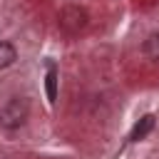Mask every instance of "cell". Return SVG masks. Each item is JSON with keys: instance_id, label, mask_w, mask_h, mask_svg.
Segmentation results:
<instances>
[{"instance_id": "obj_3", "label": "cell", "mask_w": 159, "mask_h": 159, "mask_svg": "<svg viewBox=\"0 0 159 159\" xmlns=\"http://www.w3.org/2000/svg\"><path fill=\"white\" fill-rule=\"evenodd\" d=\"M15 60H17V50H15L7 40H0V70L10 67Z\"/></svg>"}, {"instance_id": "obj_4", "label": "cell", "mask_w": 159, "mask_h": 159, "mask_svg": "<svg viewBox=\"0 0 159 159\" xmlns=\"http://www.w3.org/2000/svg\"><path fill=\"white\" fill-rule=\"evenodd\" d=\"M45 87H47V99L55 102L57 99V67L50 62L47 65V77H45Z\"/></svg>"}, {"instance_id": "obj_1", "label": "cell", "mask_w": 159, "mask_h": 159, "mask_svg": "<svg viewBox=\"0 0 159 159\" xmlns=\"http://www.w3.org/2000/svg\"><path fill=\"white\" fill-rule=\"evenodd\" d=\"M30 114V104L25 97H10L7 102L0 104V127L5 129H17L27 122Z\"/></svg>"}, {"instance_id": "obj_2", "label": "cell", "mask_w": 159, "mask_h": 159, "mask_svg": "<svg viewBox=\"0 0 159 159\" xmlns=\"http://www.w3.org/2000/svg\"><path fill=\"white\" fill-rule=\"evenodd\" d=\"M152 129H154V114H144V117L137 122V127L132 129V137H129V139H132V142H139V139H144Z\"/></svg>"}, {"instance_id": "obj_5", "label": "cell", "mask_w": 159, "mask_h": 159, "mask_svg": "<svg viewBox=\"0 0 159 159\" xmlns=\"http://www.w3.org/2000/svg\"><path fill=\"white\" fill-rule=\"evenodd\" d=\"M144 55L149 60H159V32H154L144 40Z\"/></svg>"}]
</instances>
